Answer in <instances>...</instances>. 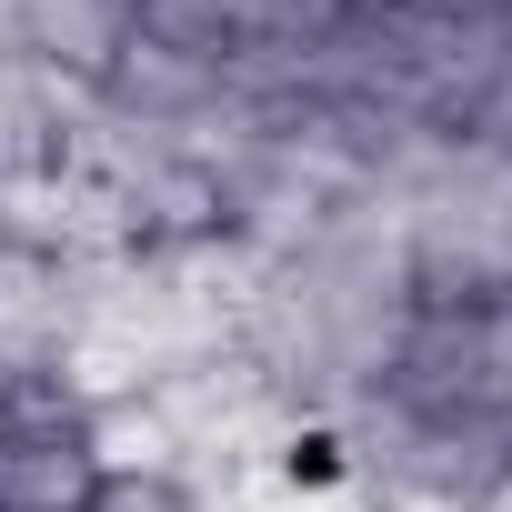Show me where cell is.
<instances>
[{
	"label": "cell",
	"instance_id": "6da1fadb",
	"mask_svg": "<svg viewBox=\"0 0 512 512\" xmlns=\"http://www.w3.org/2000/svg\"><path fill=\"white\" fill-rule=\"evenodd\" d=\"M91 482V402L61 372H0V512H81Z\"/></svg>",
	"mask_w": 512,
	"mask_h": 512
},
{
	"label": "cell",
	"instance_id": "7a4b0ae2",
	"mask_svg": "<svg viewBox=\"0 0 512 512\" xmlns=\"http://www.w3.org/2000/svg\"><path fill=\"white\" fill-rule=\"evenodd\" d=\"M131 31H141L131 0H11L21 61H41V71H61V81H81V91L111 81V61L131 51Z\"/></svg>",
	"mask_w": 512,
	"mask_h": 512
},
{
	"label": "cell",
	"instance_id": "3957f363",
	"mask_svg": "<svg viewBox=\"0 0 512 512\" xmlns=\"http://www.w3.org/2000/svg\"><path fill=\"white\" fill-rule=\"evenodd\" d=\"M81 512H201V492L181 472H101Z\"/></svg>",
	"mask_w": 512,
	"mask_h": 512
},
{
	"label": "cell",
	"instance_id": "277c9868",
	"mask_svg": "<svg viewBox=\"0 0 512 512\" xmlns=\"http://www.w3.org/2000/svg\"><path fill=\"white\" fill-rule=\"evenodd\" d=\"M462 512H512V452H502V462L472 482V502H462Z\"/></svg>",
	"mask_w": 512,
	"mask_h": 512
}]
</instances>
